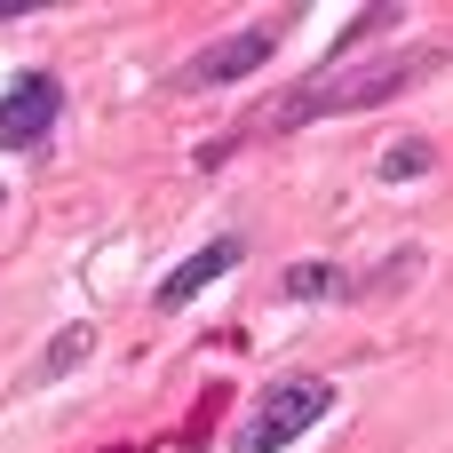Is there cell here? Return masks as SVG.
Listing matches in <instances>:
<instances>
[{
  "label": "cell",
  "mask_w": 453,
  "mask_h": 453,
  "mask_svg": "<svg viewBox=\"0 0 453 453\" xmlns=\"http://www.w3.org/2000/svg\"><path fill=\"white\" fill-rule=\"evenodd\" d=\"M422 167H430V143H414V135L382 151V183H406V175H422Z\"/></svg>",
  "instance_id": "cell-8"
},
{
  "label": "cell",
  "mask_w": 453,
  "mask_h": 453,
  "mask_svg": "<svg viewBox=\"0 0 453 453\" xmlns=\"http://www.w3.org/2000/svg\"><path fill=\"white\" fill-rule=\"evenodd\" d=\"M56 111H64V80H56V72H16L8 96H0V151H32V143H48Z\"/></svg>",
  "instance_id": "cell-4"
},
{
  "label": "cell",
  "mask_w": 453,
  "mask_h": 453,
  "mask_svg": "<svg viewBox=\"0 0 453 453\" xmlns=\"http://www.w3.org/2000/svg\"><path fill=\"white\" fill-rule=\"evenodd\" d=\"M438 64H446L438 48H398V56H366V64L326 56L311 80H295L279 104H263V111H255V127H303V119H334V111H374V104H390V96L422 88Z\"/></svg>",
  "instance_id": "cell-1"
},
{
  "label": "cell",
  "mask_w": 453,
  "mask_h": 453,
  "mask_svg": "<svg viewBox=\"0 0 453 453\" xmlns=\"http://www.w3.org/2000/svg\"><path fill=\"white\" fill-rule=\"evenodd\" d=\"M88 342H96L88 326H64V334H56V342L40 350V366H32V382H64V374H72V366L88 358Z\"/></svg>",
  "instance_id": "cell-7"
},
{
  "label": "cell",
  "mask_w": 453,
  "mask_h": 453,
  "mask_svg": "<svg viewBox=\"0 0 453 453\" xmlns=\"http://www.w3.org/2000/svg\"><path fill=\"white\" fill-rule=\"evenodd\" d=\"M326 414H334V382L326 374H279V382H263V398L231 430V453H287V446H303Z\"/></svg>",
  "instance_id": "cell-2"
},
{
  "label": "cell",
  "mask_w": 453,
  "mask_h": 453,
  "mask_svg": "<svg viewBox=\"0 0 453 453\" xmlns=\"http://www.w3.org/2000/svg\"><path fill=\"white\" fill-rule=\"evenodd\" d=\"M279 295H287V303H326V295H350V279H342L334 263H295V271L279 279Z\"/></svg>",
  "instance_id": "cell-6"
},
{
  "label": "cell",
  "mask_w": 453,
  "mask_h": 453,
  "mask_svg": "<svg viewBox=\"0 0 453 453\" xmlns=\"http://www.w3.org/2000/svg\"><path fill=\"white\" fill-rule=\"evenodd\" d=\"M239 263H247V239H231V231H223V239H207L199 255H183V263L151 287V303H159V311H183V303H199L215 279H231Z\"/></svg>",
  "instance_id": "cell-5"
},
{
  "label": "cell",
  "mask_w": 453,
  "mask_h": 453,
  "mask_svg": "<svg viewBox=\"0 0 453 453\" xmlns=\"http://www.w3.org/2000/svg\"><path fill=\"white\" fill-rule=\"evenodd\" d=\"M271 48H279V24H239V32L207 40V48L175 72V88H231V80L263 72V64H271Z\"/></svg>",
  "instance_id": "cell-3"
}]
</instances>
